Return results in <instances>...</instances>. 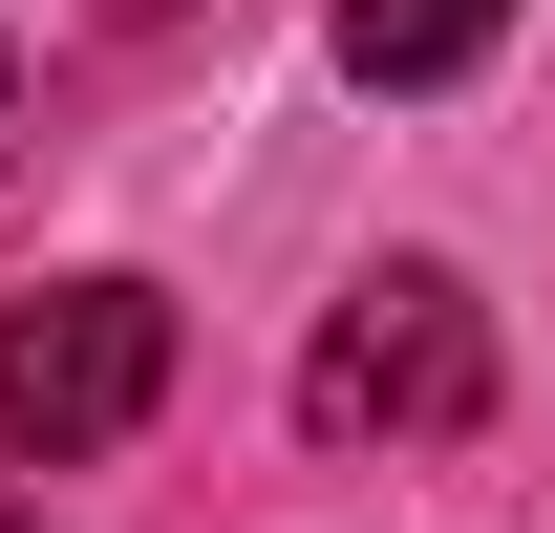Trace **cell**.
<instances>
[{"label": "cell", "mask_w": 555, "mask_h": 533, "mask_svg": "<svg viewBox=\"0 0 555 533\" xmlns=\"http://www.w3.org/2000/svg\"><path fill=\"white\" fill-rule=\"evenodd\" d=\"M491 22H513V0H343V65L363 86H470Z\"/></svg>", "instance_id": "cell-3"}, {"label": "cell", "mask_w": 555, "mask_h": 533, "mask_svg": "<svg viewBox=\"0 0 555 533\" xmlns=\"http://www.w3.org/2000/svg\"><path fill=\"white\" fill-rule=\"evenodd\" d=\"M150 405H171V299H150V277H43V299L0 321V427L43 469L129 448Z\"/></svg>", "instance_id": "cell-2"}, {"label": "cell", "mask_w": 555, "mask_h": 533, "mask_svg": "<svg viewBox=\"0 0 555 533\" xmlns=\"http://www.w3.org/2000/svg\"><path fill=\"white\" fill-rule=\"evenodd\" d=\"M0 533H22V512H0Z\"/></svg>", "instance_id": "cell-4"}, {"label": "cell", "mask_w": 555, "mask_h": 533, "mask_svg": "<svg viewBox=\"0 0 555 533\" xmlns=\"http://www.w3.org/2000/svg\"><path fill=\"white\" fill-rule=\"evenodd\" d=\"M491 405V321H470V277H363L343 321H321V363H299V427L321 448H449Z\"/></svg>", "instance_id": "cell-1"}]
</instances>
